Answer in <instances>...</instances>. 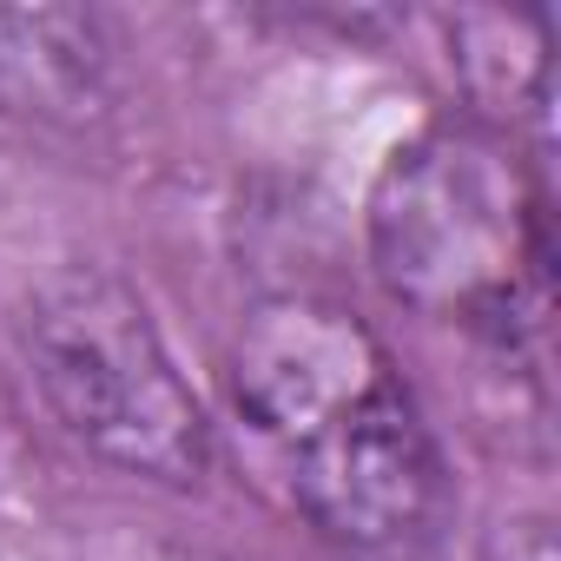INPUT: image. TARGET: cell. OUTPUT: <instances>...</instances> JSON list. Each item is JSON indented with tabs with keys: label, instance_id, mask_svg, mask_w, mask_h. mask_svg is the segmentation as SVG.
<instances>
[{
	"label": "cell",
	"instance_id": "obj_2",
	"mask_svg": "<svg viewBox=\"0 0 561 561\" xmlns=\"http://www.w3.org/2000/svg\"><path fill=\"white\" fill-rule=\"evenodd\" d=\"M370 257L397 305L522 351L548 318V192L508 126L443 119L390 152L370 192Z\"/></svg>",
	"mask_w": 561,
	"mask_h": 561
},
{
	"label": "cell",
	"instance_id": "obj_4",
	"mask_svg": "<svg viewBox=\"0 0 561 561\" xmlns=\"http://www.w3.org/2000/svg\"><path fill=\"white\" fill-rule=\"evenodd\" d=\"M482 561H554L548 515H502L482 541Z\"/></svg>",
	"mask_w": 561,
	"mask_h": 561
},
{
	"label": "cell",
	"instance_id": "obj_1",
	"mask_svg": "<svg viewBox=\"0 0 561 561\" xmlns=\"http://www.w3.org/2000/svg\"><path fill=\"white\" fill-rule=\"evenodd\" d=\"M225 390L324 541L357 554H416L436 541L449 515L436 436L357 311L318 291L251 305L225 351Z\"/></svg>",
	"mask_w": 561,
	"mask_h": 561
},
{
	"label": "cell",
	"instance_id": "obj_3",
	"mask_svg": "<svg viewBox=\"0 0 561 561\" xmlns=\"http://www.w3.org/2000/svg\"><path fill=\"white\" fill-rule=\"evenodd\" d=\"M21 351L54 423L100 462L146 482H198L211 469V423L146 298L100 264H73L34 291Z\"/></svg>",
	"mask_w": 561,
	"mask_h": 561
}]
</instances>
